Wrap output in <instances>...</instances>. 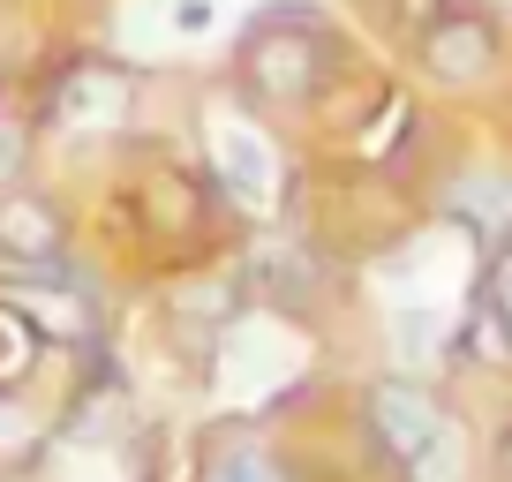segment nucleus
I'll return each instance as SVG.
<instances>
[{
    "label": "nucleus",
    "instance_id": "nucleus-9",
    "mask_svg": "<svg viewBox=\"0 0 512 482\" xmlns=\"http://www.w3.org/2000/svg\"><path fill=\"white\" fill-rule=\"evenodd\" d=\"M475 302L497 317V332L512 339V241H490V257H482V279H475Z\"/></svg>",
    "mask_w": 512,
    "mask_h": 482
},
{
    "label": "nucleus",
    "instance_id": "nucleus-1",
    "mask_svg": "<svg viewBox=\"0 0 512 482\" xmlns=\"http://www.w3.org/2000/svg\"><path fill=\"white\" fill-rule=\"evenodd\" d=\"M362 430L400 482H475V437L467 415L422 377H377L362 392Z\"/></svg>",
    "mask_w": 512,
    "mask_h": 482
},
{
    "label": "nucleus",
    "instance_id": "nucleus-8",
    "mask_svg": "<svg viewBox=\"0 0 512 482\" xmlns=\"http://www.w3.org/2000/svg\"><path fill=\"white\" fill-rule=\"evenodd\" d=\"M31 362H38V332H31V317H23L16 302H0V392L23 385V377H31Z\"/></svg>",
    "mask_w": 512,
    "mask_h": 482
},
{
    "label": "nucleus",
    "instance_id": "nucleus-2",
    "mask_svg": "<svg viewBox=\"0 0 512 482\" xmlns=\"http://www.w3.org/2000/svg\"><path fill=\"white\" fill-rule=\"evenodd\" d=\"M324 68H332V38L309 31V23H264L241 53V76L264 106H309Z\"/></svg>",
    "mask_w": 512,
    "mask_h": 482
},
{
    "label": "nucleus",
    "instance_id": "nucleus-7",
    "mask_svg": "<svg viewBox=\"0 0 512 482\" xmlns=\"http://www.w3.org/2000/svg\"><path fill=\"white\" fill-rule=\"evenodd\" d=\"M204 482H294V475H287V467H279L264 445H256V437H234V445L211 452Z\"/></svg>",
    "mask_w": 512,
    "mask_h": 482
},
{
    "label": "nucleus",
    "instance_id": "nucleus-10",
    "mask_svg": "<svg viewBox=\"0 0 512 482\" xmlns=\"http://www.w3.org/2000/svg\"><path fill=\"white\" fill-rule=\"evenodd\" d=\"M23 174V129H0V189Z\"/></svg>",
    "mask_w": 512,
    "mask_h": 482
},
{
    "label": "nucleus",
    "instance_id": "nucleus-6",
    "mask_svg": "<svg viewBox=\"0 0 512 482\" xmlns=\"http://www.w3.org/2000/svg\"><path fill=\"white\" fill-rule=\"evenodd\" d=\"M211 166H219V181H226V196L234 204H249V211H264L272 204V151L256 144L249 129H211Z\"/></svg>",
    "mask_w": 512,
    "mask_h": 482
},
{
    "label": "nucleus",
    "instance_id": "nucleus-5",
    "mask_svg": "<svg viewBox=\"0 0 512 482\" xmlns=\"http://www.w3.org/2000/svg\"><path fill=\"white\" fill-rule=\"evenodd\" d=\"M0 257L31 264V272H53L61 264V211L31 189H0Z\"/></svg>",
    "mask_w": 512,
    "mask_h": 482
},
{
    "label": "nucleus",
    "instance_id": "nucleus-3",
    "mask_svg": "<svg viewBox=\"0 0 512 482\" xmlns=\"http://www.w3.org/2000/svg\"><path fill=\"white\" fill-rule=\"evenodd\" d=\"M415 61H422V76L445 83V91H482V83L505 68V38H497V23L482 16V8H445V16L415 38Z\"/></svg>",
    "mask_w": 512,
    "mask_h": 482
},
{
    "label": "nucleus",
    "instance_id": "nucleus-11",
    "mask_svg": "<svg viewBox=\"0 0 512 482\" xmlns=\"http://www.w3.org/2000/svg\"><path fill=\"white\" fill-rule=\"evenodd\" d=\"M490 460H497V482H512V422L497 430V452H490Z\"/></svg>",
    "mask_w": 512,
    "mask_h": 482
},
{
    "label": "nucleus",
    "instance_id": "nucleus-4",
    "mask_svg": "<svg viewBox=\"0 0 512 482\" xmlns=\"http://www.w3.org/2000/svg\"><path fill=\"white\" fill-rule=\"evenodd\" d=\"M128 106H136V83H128L113 61H76V68L61 76V91H53V121H61V129H76V136L121 129Z\"/></svg>",
    "mask_w": 512,
    "mask_h": 482
}]
</instances>
